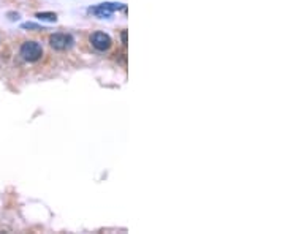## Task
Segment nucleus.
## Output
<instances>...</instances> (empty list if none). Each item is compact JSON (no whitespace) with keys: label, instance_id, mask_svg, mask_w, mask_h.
Returning a JSON list of instances; mask_svg holds the SVG:
<instances>
[{"label":"nucleus","instance_id":"423d86ee","mask_svg":"<svg viewBox=\"0 0 285 234\" xmlns=\"http://www.w3.org/2000/svg\"><path fill=\"white\" fill-rule=\"evenodd\" d=\"M24 29H40V26L37 24H32V22H27V24H22Z\"/></svg>","mask_w":285,"mask_h":234},{"label":"nucleus","instance_id":"7ed1b4c3","mask_svg":"<svg viewBox=\"0 0 285 234\" xmlns=\"http://www.w3.org/2000/svg\"><path fill=\"white\" fill-rule=\"evenodd\" d=\"M121 8L124 10V5H121V4H102L93 8H89V13L99 16V18H110L113 11L121 10Z\"/></svg>","mask_w":285,"mask_h":234},{"label":"nucleus","instance_id":"20e7f679","mask_svg":"<svg viewBox=\"0 0 285 234\" xmlns=\"http://www.w3.org/2000/svg\"><path fill=\"white\" fill-rule=\"evenodd\" d=\"M90 43L95 49H99V51H106V49H110L111 48V37L110 35H106L103 32H95L92 37H90Z\"/></svg>","mask_w":285,"mask_h":234},{"label":"nucleus","instance_id":"f257e3e1","mask_svg":"<svg viewBox=\"0 0 285 234\" xmlns=\"http://www.w3.org/2000/svg\"><path fill=\"white\" fill-rule=\"evenodd\" d=\"M21 55L24 61L27 62H37L43 55V48L41 44L37 41H26L21 46Z\"/></svg>","mask_w":285,"mask_h":234},{"label":"nucleus","instance_id":"39448f33","mask_svg":"<svg viewBox=\"0 0 285 234\" xmlns=\"http://www.w3.org/2000/svg\"><path fill=\"white\" fill-rule=\"evenodd\" d=\"M37 18L38 19H44V21H51V22L57 21V16L54 13H37Z\"/></svg>","mask_w":285,"mask_h":234},{"label":"nucleus","instance_id":"0eeeda50","mask_svg":"<svg viewBox=\"0 0 285 234\" xmlns=\"http://www.w3.org/2000/svg\"><path fill=\"white\" fill-rule=\"evenodd\" d=\"M122 40H124V43H127V33L125 32L122 33Z\"/></svg>","mask_w":285,"mask_h":234},{"label":"nucleus","instance_id":"f03ea898","mask_svg":"<svg viewBox=\"0 0 285 234\" xmlns=\"http://www.w3.org/2000/svg\"><path fill=\"white\" fill-rule=\"evenodd\" d=\"M75 40L71 35L68 33H54L50 37V44L51 48L57 49V51H65V49H70L71 46H73Z\"/></svg>","mask_w":285,"mask_h":234}]
</instances>
